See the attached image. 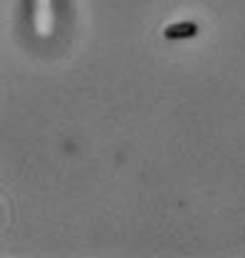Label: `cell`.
I'll use <instances>...</instances> for the list:
<instances>
[{"instance_id":"6da1fadb","label":"cell","mask_w":245,"mask_h":258,"mask_svg":"<svg viewBox=\"0 0 245 258\" xmlns=\"http://www.w3.org/2000/svg\"><path fill=\"white\" fill-rule=\"evenodd\" d=\"M198 35V25L196 23H174L164 30L166 40H186V37H196Z\"/></svg>"}]
</instances>
